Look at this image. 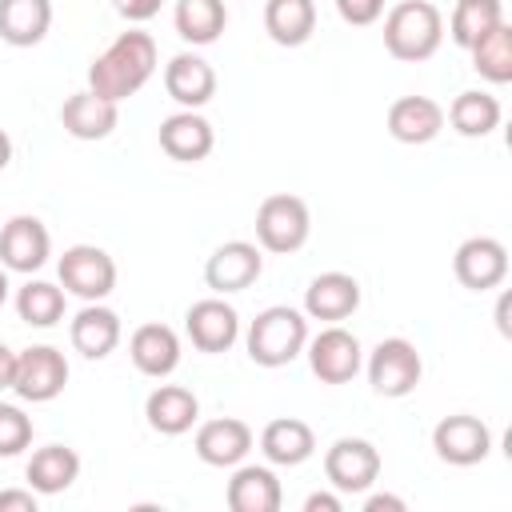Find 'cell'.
Here are the masks:
<instances>
[{
  "label": "cell",
  "mask_w": 512,
  "mask_h": 512,
  "mask_svg": "<svg viewBox=\"0 0 512 512\" xmlns=\"http://www.w3.org/2000/svg\"><path fill=\"white\" fill-rule=\"evenodd\" d=\"M12 164V140H8V132L0 128V172Z\"/></svg>",
  "instance_id": "obj_41"
},
{
  "label": "cell",
  "mask_w": 512,
  "mask_h": 512,
  "mask_svg": "<svg viewBox=\"0 0 512 512\" xmlns=\"http://www.w3.org/2000/svg\"><path fill=\"white\" fill-rule=\"evenodd\" d=\"M16 312L32 328H52L64 320V288L52 280H28L16 288Z\"/></svg>",
  "instance_id": "obj_32"
},
{
  "label": "cell",
  "mask_w": 512,
  "mask_h": 512,
  "mask_svg": "<svg viewBox=\"0 0 512 512\" xmlns=\"http://www.w3.org/2000/svg\"><path fill=\"white\" fill-rule=\"evenodd\" d=\"M504 316H508V296H500V304H496V320H500V332L508 336V320H504Z\"/></svg>",
  "instance_id": "obj_42"
},
{
  "label": "cell",
  "mask_w": 512,
  "mask_h": 512,
  "mask_svg": "<svg viewBox=\"0 0 512 512\" xmlns=\"http://www.w3.org/2000/svg\"><path fill=\"white\" fill-rule=\"evenodd\" d=\"M12 380H16V352L0 340V392L12 388Z\"/></svg>",
  "instance_id": "obj_40"
},
{
  "label": "cell",
  "mask_w": 512,
  "mask_h": 512,
  "mask_svg": "<svg viewBox=\"0 0 512 512\" xmlns=\"http://www.w3.org/2000/svg\"><path fill=\"white\" fill-rule=\"evenodd\" d=\"M360 308V284L348 272H320L304 288V316L308 320H348Z\"/></svg>",
  "instance_id": "obj_19"
},
{
  "label": "cell",
  "mask_w": 512,
  "mask_h": 512,
  "mask_svg": "<svg viewBox=\"0 0 512 512\" xmlns=\"http://www.w3.org/2000/svg\"><path fill=\"white\" fill-rule=\"evenodd\" d=\"M304 348H308V368H312V376L324 380V384H348V380L360 372V364H364L360 340H356L348 328H340V324L320 328Z\"/></svg>",
  "instance_id": "obj_9"
},
{
  "label": "cell",
  "mask_w": 512,
  "mask_h": 512,
  "mask_svg": "<svg viewBox=\"0 0 512 512\" xmlns=\"http://www.w3.org/2000/svg\"><path fill=\"white\" fill-rule=\"evenodd\" d=\"M312 236V216H308V204L292 192H272L260 200L256 208V244L264 252H276V256H292L308 244Z\"/></svg>",
  "instance_id": "obj_4"
},
{
  "label": "cell",
  "mask_w": 512,
  "mask_h": 512,
  "mask_svg": "<svg viewBox=\"0 0 512 512\" xmlns=\"http://www.w3.org/2000/svg\"><path fill=\"white\" fill-rule=\"evenodd\" d=\"M172 24H176L180 40L204 48V44L220 40V32L228 28V8H224V0H176Z\"/></svg>",
  "instance_id": "obj_30"
},
{
  "label": "cell",
  "mask_w": 512,
  "mask_h": 512,
  "mask_svg": "<svg viewBox=\"0 0 512 512\" xmlns=\"http://www.w3.org/2000/svg\"><path fill=\"white\" fill-rule=\"evenodd\" d=\"M324 476L340 496H356L368 492L380 476V452L372 440L364 436H340L328 452H324Z\"/></svg>",
  "instance_id": "obj_8"
},
{
  "label": "cell",
  "mask_w": 512,
  "mask_h": 512,
  "mask_svg": "<svg viewBox=\"0 0 512 512\" xmlns=\"http://www.w3.org/2000/svg\"><path fill=\"white\" fill-rule=\"evenodd\" d=\"M68 384V360L60 348L52 344H32L24 352H16V380L12 392L28 404H48L64 392Z\"/></svg>",
  "instance_id": "obj_7"
},
{
  "label": "cell",
  "mask_w": 512,
  "mask_h": 512,
  "mask_svg": "<svg viewBox=\"0 0 512 512\" xmlns=\"http://www.w3.org/2000/svg\"><path fill=\"white\" fill-rule=\"evenodd\" d=\"M24 476H28V488H32L36 496L68 492V488L76 484V476H80V456H76V448H68V444H44V448L32 452Z\"/></svg>",
  "instance_id": "obj_26"
},
{
  "label": "cell",
  "mask_w": 512,
  "mask_h": 512,
  "mask_svg": "<svg viewBox=\"0 0 512 512\" xmlns=\"http://www.w3.org/2000/svg\"><path fill=\"white\" fill-rule=\"evenodd\" d=\"M384 508H388V512H404L408 504H404L400 496H388V492H376V496L364 500V512H384Z\"/></svg>",
  "instance_id": "obj_39"
},
{
  "label": "cell",
  "mask_w": 512,
  "mask_h": 512,
  "mask_svg": "<svg viewBox=\"0 0 512 512\" xmlns=\"http://www.w3.org/2000/svg\"><path fill=\"white\" fill-rule=\"evenodd\" d=\"M440 40H444V16L432 0H400L388 8V16H384L388 56H396L404 64H420V60L436 56Z\"/></svg>",
  "instance_id": "obj_2"
},
{
  "label": "cell",
  "mask_w": 512,
  "mask_h": 512,
  "mask_svg": "<svg viewBox=\"0 0 512 512\" xmlns=\"http://www.w3.org/2000/svg\"><path fill=\"white\" fill-rule=\"evenodd\" d=\"M264 272V256L256 244L248 240H228L220 244L208 264H204V284L216 292V296H228V292H244L248 284H256Z\"/></svg>",
  "instance_id": "obj_14"
},
{
  "label": "cell",
  "mask_w": 512,
  "mask_h": 512,
  "mask_svg": "<svg viewBox=\"0 0 512 512\" xmlns=\"http://www.w3.org/2000/svg\"><path fill=\"white\" fill-rule=\"evenodd\" d=\"M32 444V416H24L20 404L0 400V456H20Z\"/></svg>",
  "instance_id": "obj_34"
},
{
  "label": "cell",
  "mask_w": 512,
  "mask_h": 512,
  "mask_svg": "<svg viewBox=\"0 0 512 512\" xmlns=\"http://www.w3.org/2000/svg\"><path fill=\"white\" fill-rule=\"evenodd\" d=\"M128 356L136 364V372L152 376V380H164L180 368V336L168 328V324H140L128 340Z\"/></svg>",
  "instance_id": "obj_21"
},
{
  "label": "cell",
  "mask_w": 512,
  "mask_h": 512,
  "mask_svg": "<svg viewBox=\"0 0 512 512\" xmlns=\"http://www.w3.org/2000/svg\"><path fill=\"white\" fill-rule=\"evenodd\" d=\"M332 4H336L340 20L352 28H368L384 16V0H332Z\"/></svg>",
  "instance_id": "obj_35"
},
{
  "label": "cell",
  "mask_w": 512,
  "mask_h": 512,
  "mask_svg": "<svg viewBox=\"0 0 512 512\" xmlns=\"http://www.w3.org/2000/svg\"><path fill=\"white\" fill-rule=\"evenodd\" d=\"M52 28V0H0V40L32 48Z\"/></svg>",
  "instance_id": "obj_27"
},
{
  "label": "cell",
  "mask_w": 512,
  "mask_h": 512,
  "mask_svg": "<svg viewBox=\"0 0 512 512\" xmlns=\"http://www.w3.org/2000/svg\"><path fill=\"white\" fill-rule=\"evenodd\" d=\"M160 4H164V0H112L116 16H124L128 24H144V20H152V16L160 12Z\"/></svg>",
  "instance_id": "obj_36"
},
{
  "label": "cell",
  "mask_w": 512,
  "mask_h": 512,
  "mask_svg": "<svg viewBox=\"0 0 512 512\" xmlns=\"http://www.w3.org/2000/svg\"><path fill=\"white\" fill-rule=\"evenodd\" d=\"M152 72H156V40L140 28H128L88 64V88L120 104L136 96L152 80Z\"/></svg>",
  "instance_id": "obj_1"
},
{
  "label": "cell",
  "mask_w": 512,
  "mask_h": 512,
  "mask_svg": "<svg viewBox=\"0 0 512 512\" xmlns=\"http://www.w3.org/2000/svg\"><path fill=\"white\" fill-rule=\"evenodd\" d=\"M432 448L444 464L452 468H472L480 460H488L492 452V432L480 416H468V412H456V416H444L436 428H432Z\"/></svg>",
  "instance_id": "obj_10"
},
{
  "label": "cell",
  "mask_w": 512,
  "mask_h": 512,
  "mask_svg": "<svg viewBox=\"0 0 512 512\" xmlns=\"http://www.w3.org/2000/svg\"><path fill=\"white\" fill-rule=\"evenodd\" d=\"M504 20V0H456L448 32L460 48H472L484 32H492Z\"/></svg>",
  "instance_id": "obj_33"
},
{
  "label": "cell",
  "mask_w": 512,
  "mask_h": 512,
  "mask_svg": "<svg viewBox=\"0 0 512 512\" xmlns=\"http://www.w3.org/2000/svg\"><path fill=\"white\" fill-rule=\"evenodd\" d=\"M8 288H12V284H8V268L0 264V308H4V300H8Z\"/></svg>",
  "instance_id": "obj_43"
},
{
  "label": "cell",
  "mask_w": 512,
  "mask_h": 512,
  "mask_svg": "<svg viewBox=\"0 0 512 512\" xmlns=\"http://www.w3.org/2000/svg\"><path fill=\"white\" fill-rule=\"evenodd\" d=\"M340 508H344V500L332 496V492H312L304 500V512H340Z\"/></svg>",
  "instance_id": "obj_38"
},
{
  "label": "cell",
  "mask_w": 512,
  "mask_h": 512,
  "mask_svg": "<svg viewBox=\"0 0 512 512\" xmlns=\"http://www.w3.org/2000/svg\"><path fill=\"white\" fill-rule=\"evenodd\" d=\"M452 272L468 292L500 288L508 276V248L496 236H468L452 256Z\"/></svg>",
  "instance_id": "obj_11"
},
{
  "label": "cell",
  "mask_w": 512,
  "mask_h": 512,
  "mask_svg": "<svg viewBox=\"0 0 512 512\" xmlns=\"http://www.w3.org/2000/svg\"><path fill=\"white\" fill-rule=\"evenodd\" d=\"M156 136H160V152L172 156V160H180V164H196V160H204L216 148L212 124L196 108H180V112L164 116Z\"/></svg>",
  "instance_id": "obj_16"
},
{
  "label": "cell",
  "mask_w": 512,
  "mask_h": 512,
  "mask_svg": "<svg viewBox=\"0 0 512 512\" xmlns=\"http://www.w3.org/2000/svg\"><path fill=\"white\" fill-rule=\"evenodd\" d=\"M420 376H424V360H420L416 344L404 336H388L368 352V384L376 396L400 400V396L416 392Z\"/></svg>",
  "instance_id": "obj_5"
},
{
  "label": "cell",
  "mask_w": 512,
  "mask_h": 512,
  "mask_svg": "<svg viewBox=\"0 0 512 512\" xmlns=\"http://www.w3.org/2000/svg\"><path fill=\"white\" fill-rule=\"evenodd\" d=\"M164 92L180 108H204L216 96V68L196 52H176L164 64Z\"/></svg>",
  "instance_id": "obj_18"
},
{
  "label": "cell",
  "mask_w": 512,
  "mask_h": 512,
  "mask_svg": "<svg viewBox=\"0 0 512 512\" xmlns=\"http://www.w3.org/2000/svg\"><path fill=\"white\" fill-rule=\"evenodd\" d=\"M144 416H148V428L152 432H160V436H184L200 420V400L184 384H160V388L148 392Z\"/></svg>",
  "instance_id": "obj_22"
},
{
  "label": "cell",
  "mask_w": 512,
  "mask_h": 512,
  "mask_svg": "<svg viewBox=\"0 0 512 512\" xmlns=\"http://www.w3.org/2000/svg\"><path fill=\"white\" fill-rule=\"evenodd\" d=\"M0 512H36V492L32 488H4Z\"/></svg>",
  "instance_id": "obj_37"
},
{
  "label": "cell",
  "mask_w": 512,
  "mask_h": 512,
  "mask_svg": "<svg viewBox=\"0 0 512 512\" xmlns=\"http://www.w3.org/2000/svg\"><path fill=\"white\" fill-rule=\"evenodd\" d=\"M468 52H472V68L488 84H508L512 80V28H508V20H500L492 32H484Z\"/></svg>",
  "instance_id": "obj_31"
},
{
  "label": "cell",
  "mask_w": 512,
  "mask_h": 512,
  "mask_svg": "<svg viewBox=\"0 0 512 512\" xmlns=\"http://www.w3.org/2000/svg\"><path fill=\"white\" fill-rule=\"evenodd\" d=\"M264 32L280 48H300L316 32V0H264Z\"/></svg>",
  "instance_id": "obj_28"
},
{
  "label": "cell",
  "mask_w": 512,
  "mask_h": 512,
  "mask_svg": "<svg viewBox=\"0 0 512 512\" xmlns=\"http://www.w3.org/2000/svg\"><path fill=\"white\" fill-rule=\"evenodd\" d=\"M56 272H60V288L72 292V296H80L84 304L104 300L116 288V260L104 248H96V244H72V248H64Z\"/></svg>",
  "instance_id": "obj_6"
},
{
  "label": "cell",
  "mask_w": 512,
  "mask_h": 512,
  "mask_svg": "<svg viewBox=\"0 0 512 512\" xmlns=\"http://www.w3.org/2000/svg\"><path fill=\"white\" fill-rule=\"evenodd\" d=\"M304 344H308V316L288 304H272V308L256 312V320L248 324V336H244L248 360L260 368L292 364L304 352Z\"/></svg>",
  "instance_id": "obj_3"
},
{
  "label": "cell",
  "mask_w": 512,
  "mask_h": 512,
  "mask_svg": "<svg viewBox=\"0 0 512 512\" xmlns=\"http://www.w3.org/2000/svg\"><path fill=\"white\" fill-rule=\"evenodd\" d=\"M184 332L188 340L216 356V352H228L236 340H240V312L224 300V296H208V300H196L188 312H184Z\"/></svg>",
  "instance_id": "obj_12"
},
{
  "label": "cell",
  "mask_w": 512,
  "mask_h": 512,
  "mask_svg": "<svg viewBox=\"0 0 512 512\" xmlns=\"http://www.w3.org/2000/svg\"><path fill=\"white\" fill-rule=\"evenodd\" d=\"M224 500L232 512H280L284 492L268 464H236Z\"/></svg>",
  "instance_id": "obj_23"
},
{
  "label": "cell",
  "mask_w": 512,
  "mask_h": 512,
  "mask_svg": "<svg viewBox=\"0 0 512 512\" xmlns=\"http://www.w3.org/2000/svg\"><path fill=\"white\" fill-rule=\"evenodd\" d=\"M444 128V104L432 96H400L388 104V132L400 144H428Z\"/></svg>",
  "instance_id": "obj_24"
},
{
  "label": "cell",
  "mask_w": 512,
  "mask_h": 512,
  "mask_svg": "<svg viewBox=\"0 0 512 512\" xmlns=\"http://www.w3.org/2000/svg\"><path fill=\"white\" fill-rule=\"evenodd\" d=\"M500 116H504L500 100H496L492 92H476V88L460 92V96L448 104V112H444V120H448L460 136H468V140L496 132V128H500Z\"/></svg>",
  "instance_id": "obj_29"
},
{
  "label": "cell",
  "mask_w": 512,
  "mask_h": 512,
  "mask_svg": "<svg viewBox=\"0 0 512 512\" xmlns=\"http://www.w3.org/2000/svg\"><path fill=\"white\" fill-rule=\"evenodd\" d=\"M60 124H64V132L76 136V140H104V136H112V128L120 124V104L96 96L92 88H84V92H72V96L64 100Z\"/></svg>",
  "instance_id": "obj_20"
},
{
  "label": "cell",
  "mask_w": 512,
  "mask_h": 512,
  "mask_svg": "<svg viewBox=\"0 0 512 512\" xmlns=\"http://www.w3.org/2000/svg\"><path fill=\"white\" fill-rule=\"evenodd\" d=\"M252 428L240 420V416H216V420H204L196 428V456L212 468H236L244 464V456L252 452Z\"/></svg>",
  "instance_id": "obj_15"
},
{
  "label": "cell",
  "mask_w": 512,
  "mask_h": 512,
  "mask_svg": "<svg viewBox=\"0 0 512 512\" xmlns=\"http://www.w3.org/2000/svg\"><path fill=\"white\" fill-rule=\"evenodd\" d=\"M52 256V236L44 228V220L36 216H12L4 228H0V264L8 272H40Z\"/></svg>",
  "instance_id": "obj_13"
},
{
  "label": "cell",
  "mask_w": 512,
  "mask_h": 512,
  "mask_svg": "<svg viewBox=\"0 0 512 512\" xmlns=\"http://www.w3.org/2000/svg\"><path fill=\"white\" fill-rule=\"evenodd\" d=\"M260 452L276 468H296L316 452V432L296 416H276L260 432Z\"/></svg>",
  "instance_id": "obj_25"
},
{
  "label": "cell",
  "mask_w": 512,
  "mask_h": 512,
  "mask_svg": "<svg viewBox=\"0 0 512 512\" xmlns=\"http://www.w3.org/2000/svg\"><path fill=\"white\" fill-rule=\"evenodd\" d=\"M120 336H124L120 316H116L108 304H100V300L84 304V308L72 316V324H68V340H72V348H76L84 360H104V356H112L116 344H120Z\"/></svg>",
  "instance_id": "obj_17"
}]
</instances>
